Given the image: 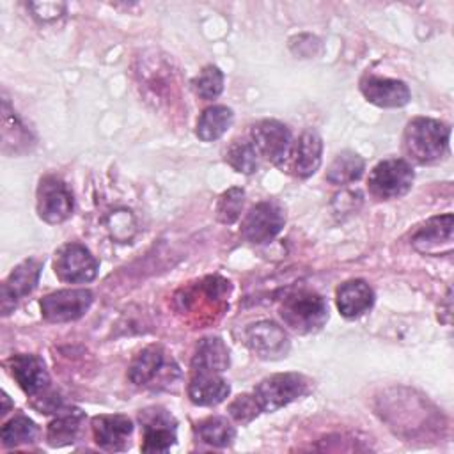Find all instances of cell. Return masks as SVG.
Instances as JSON below:
<instances>
[{"instance_id":"4fadbf2b","label":"cell","mask_w":454,"mask_h":454,"mask_svg":"<svg viewBox=\"0 0 454 454\" xmlns=\"http://www.w3.org/2000/svg\"><path fill=\"white\" fill-rule=\"evenodd\" d=\"M229 394H231V385L222 376V372L213 369L190 367L188 397L193 404L215 406L223 403Z\"/></svg>"},{"instance_id":"cb8c5ba5","label":"cell","mask_w":454,"mask_h":454,"mask_svg":"<svg viewBox=\"0 0 454 454\" xmlns=\"http://www.w3.org/2000/svg\"><path fill=\"white\" fill-rule=\"evenodd\" d=\"M190 367L213 369L223 372L229 367V349L220 337H204L199 340Z\"/></svg>"},{"instance_id":"52a82bcc","label":"cell","mask_w":454,"mask_h":454,"mask_svg":"<svg viewBox=\"0 0 454 454\" xmlns=\"http://www.w3.org/2000/svg\"><path fill=\"white\" fill-rule=\"evenodd\" d=\"M35 197L37 215L46 223H62L73 215V193L64 179L55 174H46L41 177Z\"/></svg>"},{"instance_id":"5bb4252c","label":"cell","mask_w":454,"mask_h":454,"mask_svg":"<svg viewBox=\"0 0 454 454\" xmlns=\"http://www.w3.org/2000/svg\"><path fill=\"white\" fill-rule=\"evenodd\" d=\"M360 92L364 98L380 108H401L410 103V87L397 78H383L367 74L360 80Z\"/></svg>"},{"instance_id":"1f68e13d","label":"cell","mask_w":454,"mask_h":454,"mask_svg":"<svg viewBox=\"0 0 454 454\" xmlns=\"http://www.w3.org/2000/svg\"><path fill=\"white\" fill-rule=\"evenodd\" d=\"M2 401H4V408H2V415H5L7 411H9V406H11V403H9V395L5 394V392H2Z\"/></svg>"},{"instance_id":"6da1fadb","label":"cell","mask_w":454,"mask_h":454,"mask_svg":"<svg viewBox=\"0 0 454 454\" xmlns=\"http://www.w3.org/2000/svg\"><path fill=\"white\" fill-rule=\"evenodd\" d=\"M450 128L436 119L415 117L403 135V149L406 156L420 165L440 161L449 151Z\"/></svg>"},{"instance_id":"4dcf8cb0","label":"cell","mask_w":454,"mask_h":454,"mask_svg":"<svg viewBox=\"0 0 454 454\" xmlns=\"http://www.w3.org/2000/svg\"><path fill=\"white\" fill-rule=\"evenodd\" d=\"M227 411L232 417V420L245 426V424H250L261 413V408L254 394H241L229 404Z\"/></svg>"},{"instance_id":"8fae6325","label":"cell","mask_w":454,"mask_h":454,"mask_svg":"<svg viewBox=\"0 0 454 454\" xmlns=\"http://www.w3.org/2000/svg\"><path fill=\"white\" fill-rule=\"evenodd\" d=\"M41 270H43V261L30 257L20 262L9 273V277L2 284V294H0V309L4 316H9L16 309L18 301L28 296L35 289Z\"/></svg>"},{"instance_id":"7c38bea8","label":"cell","mask_w":454,"mask_h":454,"mask_svg":"<svg viewBox=\"0 0 454 454\" xmlns=\"http://www.w3.org/2000/svg\"><path fill=\"white\" fill-rule=\"evenodd\" d=\"M247 346L264 360H278L289 351L287 333L273 321H259L245 330Z\"/></svg>"},{"instance_id":"9a60e30c","label":"cell","mask_w":454,"mask_h":454,"mask_svg":"<svg viewBox=\"0 0 454 454\" xmlns=\"http://www.w3.org/2000/svg\"><path fill=\"white\" fill-rule=\"evenodd\" d=\"M411 245L424 255H443L452 252V215L433 216L411 238Z\"/></svg>"},{"instance_id":"277c9868","label":"cell","mask_w":454,"mask_h":454,"mask_svg":"<svg viewBox=\"0 0 454 454\" xmlns=\"http://www.w3.org/2000/svg\"><path fill=\"white\" fill-rule=\"evenodd\" d=\"M415 174L408 160L388 158L372 167L367 188L378 200H394L406 195L411 190Z\"/></svg>"},{"instance_id":"3957f363","label":"cell","mask_w":454,"mask_h":454,"mask_svg":"<svg viewBox=\"0 0 454 454\" xmlns=\"http://www.w3.org/2000/svg\"><path fill=\"white\" fill-rule=\"evenodd\" d=\"M310 390V380L298 372H278L261 380L254 388V397L259 403L261 411L271 413L289 403L307 395Z\"/></svg>"},{"instance_id":"30bf717a","label":"cell","mask_w":454,"mask_h":454,"mask_svg":"<svg viewBox=\"0 0 454 454\" xmlns=\"http://www.w3.org/2000/svg\"><path fill=\"white\" fill-rule=\"evenodd\" d=\"M138 420L144 431V442H142L144 452H165L176 443L177 422L174 415L165 408H160V406L145 408L138 413Z\"/></svg>"},{"instance_id":"7402d4cb","label":"cell","mask_w":454,"mask_h":454,"mask_svg":"<svg viewBox=\"0 0 454 454\" xmlns=\"http://www.w3.org/2000/svg\"><path fill=\"white\" fill-rule=\"evenodd\" d=\"M32 137L30 131L21 124L16 112L11 108L9 99H2V147L4 153L9 151V145H12V154L23 153L30 149Z\"/></svg>"},{"instance_id":"2e32d148","label":"cell","mask_w":454,"mask_h":454,"mask_svg":"<svg viewBox=\"0 0 454 454\" xmlns=\"http://www.w3.org/2000/svg\"><path fill=\"white\" fill-rule=\"evenodd\" d=\"M7 367L11 376L20 385V388L30 397L39 395L50 385V374L46 371V365L35 355H27V353L12 355L7 360Z\"/></svg>"},{"instance_id":"44dd1931","label":"cell","mask_w":454,"mask_h":454,"mask_svg":"<svg viewBox=\"0 0 454 454\" xmlns=\"http://www.w3.org/2000/svg\"><path fill=\"white\" fill-rule=\"evenodd\" d=\"M85 422V413L78 408H66L48 424L46 440L51 447H64L78 440Z\"/></svg>"},{"instance_id":"d6986e66","label":"cell","mask_w":454,"mask_h":454,"mask_svg":"<svg viewBox=\"0 0 454 454\" xmlns=\"http://www.w3.org/2000/svg\"><path fill=\"white\" fill-rule=\"evenodd\" d=\"M293 172L294 176L307 179L312 174H316V170L321 165V156H323V140L319 137V133L312 128H307L296 145L293 147Z\"/></svg>"},{"instance_id":"ffe728a7","label":"cell","mask_w":454,"mask_h":454,"mask_svg":"<svg viewBox=\"0 0 454 454\" xmlns=\"http://www.w3.org/2000/svg\"><path fill=\"white\" fill-rule=\"evenodd\" d=\"M165 355L167 353L158 344L147 346L142 351H138L128 369V378L131 380V383H135L138 387H145V385L153 383L163 372V369L167 365Z\"/></svg>"},{"instance_id":"603a6c76","label":"cell","mask_w":454,"mask_h":454,"mask_svg":"<svg viewBox=\"0 0 454 454\" xmlns=\"http://www.w3.org/2000/svg\"><path fill=\"white\" fill-rule=\"evenodd\" d=\"M234 114L225 105H213L207 106L197 119L195 135L202 142H215L218 140L232 124Z\"/></svg>"},{"instance_id":"484cf974","label":"cell","mask_w":454,"mask_h":454,"mask_svg":"<svg viewBox=\"0 0 454 454\" xmlns=\"http://www.w3.org/2000/svg\"><path fill=\"white\" fill-rule=\"evenodd\" d=\"M0 436H2L4 447H7V449L20 447V445L34 443L39 436V427L32 419L20 413V415H14L11 420H7L2 426Z\"/></svg>"},{"instance_id":"f1b7e54d","label":"cell","mask_w":454,"mask_h":454,"mask_svg":"<svg viewBox=\"0 0 454 454\" xmlns=\"http://www.w3.org/2000/svg\"><path fill=\"white\" fill-rule=\"evenodd\" d=\"M192 85L199 98L206 101L216 99L223 90V73L220 67L209 64L192 80Z\"/></svg>"},{"instance_id":"4316f807","label":"cell","mask_w":454,"mask_h":454,"mask_svg":"<svg viewBox=\"0 0 454 454\" xmlns=\"http://www.w3.org/2000/svg\"><path fill=\"white\" fill-rule=\"evenodd\" d=\"M195 431L204 443L211 447H220V449L231 445L236 436L234 426L225 417H220V415H211L200 420Z\"/></svg>"},{"instance_id":"ac0fdd59","label":"cell","mask_w":454,"mask_h":454,"mask_svg":"<svg viewBox=\"0 0 454 454\" xmlns=\"http://www.w3.org/2000/svg\"><path fill=\"white\" fill-rule=\"evenodd\" d=\"M335 303L346 319H356L374 305V291L365 280L353 278L337 287Z\"/></svg>"},{"instance_id":"f546056e","label":"cell","mask_w":454,"mask_h":454,"mask_svg":"<svg viewBox=\"0 0 454 454\" xmlns=\"http://www.w3.org/2000/svg\"><path fill=\"white\" fill-rule=\"evenodd\" d=\"M245 204V190L239 186H232L223 192L216 202V218L218 222L231 225L234 223L243 209Z\"/></svg>"},{"instance_id":"7a4b0ae2","label":"cell","mask_w":454,"mask_h":454,"mask_svg":"<svg viewBox=\"0 0 454 454\" xmlns=\"http://www.w3.org/2000/svg\"><path fill=\"white\" fill-rule=\"evenodd\" d=\"M278 314L289 330L314 333L328 321V303L317 293L298 291L282 300Z\"/></svg>"},{"instance_id":"d4e9b609","label":"cell","mask_w":454,"mask_h":454,"mask_svg":"<svg viewBox=\"0 0 454 454\" xmlns=\"http://www.w3.org/2000/svg\"><path fill=\"white\" fill-rule=\"evenodd\" d=\"M365 170V161L360 154L353 151H342L335 156L326 170V181L335 186L349 184L358 181Z\"/></svg>"},{"instance_id":"e0dca14e","label":"cell","mask_w":454,"mask_h":454,"mask_svg":"<svg viewBox=\"0 0 454 454\" xmlns=\"http://www.w3.org/2000/svg\"><path fill=\"white\" fill-rule=\"evenodd\" d=\"M94 442L105 450H126L133 433V422L126 415H96L90 422Z\"/></svg>"},{"instance_id":"8992f818","label":"cell","mask_w":454,"mask_h":454,"mask_svg":"<svg viewBox=\"0 0 454 454\" xmlns=\"http://www.w3.org/2000/svg\"><path fill=\"white\" fill-rule=\"evenodd\" d=\"M286 223V213L280 202L268 199L257 202L241 223V236L252 245H264L275 239Z\"/></svg>"},{"instance_id":"ba28073f","label":"cell","mask_w":454,"mask_h":454,"mask_svg":"<svg viewBox=\"0 0 454 454\" xmlns=\"http://www.w3.org/2000/svg\"><path fill=\"white\" fill-rule=\"evenodd\" d=\"M252 144L261 156L282 167L293 154V137L286 124L275 119H262L250 129Z\"/></svg>"},{"instance_id":"9c48e42d","label":"cell","mask_w":454,"mask_h":454,"mask_svg":"<svg viewBox=\"0 0 454 454\" xmlns=\"http://www.w3.org/2000/svg\"><path fill=\"white\" fill-rule=\"evenodd\" d=\"M94 294L90 289H60L46 294L39 307L41 314L50 323H69L80 319L92 305Z\"/></svg>"},{"instance_id":"83f0119b","label":"cell","mask_w":454,"mask_h":454,"mask_svg":"<svg viewBox=\"0 0 454 454\" xmlns=\"http://www.w3.org/2000/svg\"><path fill=\"white\" fill-rule=\"evenodd\" d=\"M257 149L254 147L252 142L245 140H234L229 149L225 151V161L241 174H252L257 170Z\"/></svg>"},{"instance_id":"5b68a950","label":"cell","mask_w":454,"mask_h":454,"mask_svg":"<svg viewBox=\"0 0 454 454\" xmlns=\"http://www.w3.org/2000/svg\"><path fill=\"white\" fill-rule=\"evenodd\" d=\"M99 270L98 259L92 252L76 241L62 245L53 257L55 275L67 284H85L96 278Z\"/></svg>"}]
</instances>
